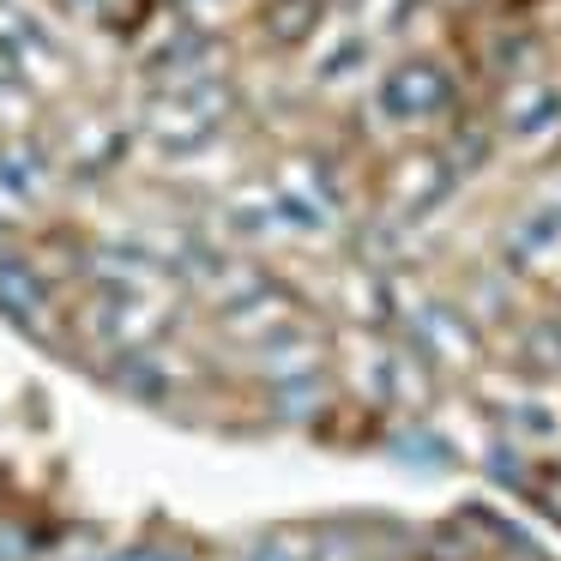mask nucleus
Listing matches in <instances>:
<instances>
[{
    "label": "nucleus",
    "mask_w": 561,
    "mask_h": 561,
    "mask_svg": "<svg viewBox=\"0 0 561 561\" xmlns=\"http://www.w3.org/2000/svg\"><path fill=\"white\" fill-rule=\"evenodd\" d=\"M537 55H543V43H537L531 31H495V43H489V67H495L501 79H531Z\"/></svg>",
    "instance_id": "nucleus-16"
},
{
    "label": "nucleus",
    "mask_w": 561,
    "mask_h": 561,
    "mask_svg": "<svg viewBox=\"0 0 561 561\" xmlns=\"http://www.w3.org/2000/svg\"><path fill=\"white\" fill-rule=\"evenodd\" d=\"M230 85H224L218 73H187V79H170V85L151 91V115H146V134L151 146L163 151V158H199V151L211 146V139L224 134V122H230Z\"/></svg>",
    "instance_id": "nucleus-1"
},
{
    "label": "nucleus",
    "mask_w": 561,
    "mask_h": 561,
    "mask_svg": "<svg viewBox=\"0 0 561 561\" xmlns=\"http://www.w3.org/2000/svg\"><path fill=\"white\" fill-rule=\"evenodd\" d=\"M453 187H459V175H453V163L440 151H411V158H399L387 170L380 199H387V211L399 224H423L428 211H440L453 199Z\"/></svg>",
    "instance_id": "nucleus-5"
},
{
    "label": "nucleus",
    "mask_w": 561,
    "mask_h": 561,
    "mask_svg": "<svg viewBox=\"0 0 561 561\" xmlns=\"http://www.w3.org/2000/svg\"><path fill=\"white\" fill-rule=\"evenodd\" d=\"M206 61H211V31H194V25H182V19H163V25L139 31V73H146L151 85L206 73Z\"/></svg>",
    "instance_id": "nucleus-7"
},
{
    "label": "nucleus",
    "mask_w": 561,
    "mask_h": 561,
    "mask_svg": "<svg viewBox=\"0 0 561 561\" xmlns=\"http://www.w3.org/2000/svg\"><path fill=\"white\" fill-rule=\"evenodd\" d=\"M242 561H308V549L290 543V537H260V543L248 549Z\"/></svg>",
    "instance_id": "nucleus-20"
},
{
    "label": "nucleus",
    "mask_w": 561,
    "mask_h": 561,
    "mask_svg": "<svg viewBox=\"0 0 561 561\" xmlns=\"http://www.w3.org/2000/svg\"><path fill=\"white\" fill-rule=\"evenodd\" d=\"M327 25V0H260V37L278 49H302Z\"/></svg>",
    "instance_id": "nucleus-11"
},
{
    "label": "nucleus",
    "mask_w": 561,
    "mask_h": 561,
    "mask_svg": "<svg viewBox=\"0 0 561 561\" xmlns=\"http://www.w3.org/2000/svg\"><path fill=\"white\" fill-rule=\"evenodd\" d=\"M411 351L423 356L428 368H465L477 356V327L465 308L453 302H423L411 314Z\"/></svg>",
    "instance_id": "nucleus-8"
},
{
    "label": "nucleus",
    "mask_w": 561,
    "mask_h": 561,
    "mask_svg": "<svg viewBox=\"0 0 561 561\" xmlns=\"http://www.w3.org/2000/svg\"><path fill=\"white\" fill-rule=\"evenodd\" d=\"M453 103H459V85H453L447 61H435V55H404L375 85V110L392 127H428L440 115H453Z\"/></svg>",
    "instance_id": "nucleus-3"
},
{
    "label": "nucleus",
    "mask_w": 561,
    "mask_h": 561,
    "mask_svg": "<svg viewBox=\"0 0 561 561\" xmlns=\"http://www.w3.org/2000/svg\"><path fill=\"white\" fill-rule=\"evenodd\" d=\"M495 146H507L525 163H549L561 151V85L543 73L531 79H507L495 115H489Z\"/></svg>",
    "instance_id": "nucleus-2"
},
{
    "label": "nucleus",
    "mask_w": 561,
    "mask_h": 561,
    "mask_svg": "<svg viewBox=\"0 0 561 561\" xmlns=\"http://www.w3.org/2000/svg\"><path fill=\"white\" fill-rule=\"evenodd\" d=\"M266 404L284 416V423H308V416H320V411H327V368L266 380Z\"/></svg>",
    "instance_id": "nucleus-13"
},
{
    "label": "nucleus",
    "mask_w": 561,
    "mask_h": 561,
    "mask_svg": "<svg viewBox=\"0 0 561 561\" xmlns=\"http://www.w3.org/2000/svg\"><path fill=\"white\" fill-rule=\"evenodd\" d=\"M440 158L453 163V175L483 170V163L495 158V134H489V122H477V115H459V122L447 127V146H440Z\"/></svg>",
    "instance_id": "nucleus-14"
},
{
    "label": "nucleus",
    "mask_w": 561,
    "mask_h": 561,
    "mask_svg": "<svg viewBox=\"0 0 561 561\" xmlns=\"http://www.w3.org/2000/svg\"><path fill=\"white\" fill-rule=\"evenodd\" d=\"M501 428H507V440L525 453L561 447V399L556 392H513V399L501 404Z\"/></svg>",
    "instance_id": "nucleus-9"
},
{
    "label": "nucleus",
    "mask_w": 561,
    "mask_h": 561,
    "mask_svg": "<svg viewBox=\"0 0 561 561\" xmlns=\"http://www.w3.org/2000/svg\"><path fill=\"white\" fill-rule=\"evenodd\" d=\"M122 158H127V134L122 127H103V122H91L85 134L73 139V151H67V163H73L79 175H110Z\"/></svg>",
    "instance_id": "nucleus-15"
},
{
    "label": "nucleus",
    "mask_w": 561,
    "mask_h": 561,
    "mask_svg": "<svg viewBox=\"0 0 561 561\" xmlns=\"http://www.w3.org/2000/svg\"><path fill=\"white\" fill-rule=\"evenodd\" d=\"M248 363L260 368V380H284V375H308V368H320V356H327V332L314 327V314H302V308H290V314H278L272 327L248 332Z\"/></svg>",
    "instance_id": "nucleus-4"
},
{
    "label": "nucleus",
    "mask_w": 561,
    "mask_h": 561,
    "mask_svg": "<svg viewBox=\"0 0 561 561\" xmlns=\"http://www.w3.org/2000/svg\"><path fill=\"white\" fill-rule=\"evenodd\" d=\"M163 7H170V19H182V25H194V31H211L230 13V0H163Z\"/></svg>",
    "instance_id": "nucleus-18"
},
{
    "label": "nucleus",
    "mask_w": 561,
    "mask_h": 561,
    "mask_svg": "<svg viewBox=\"0 0 561 561\" xmlns=\"http://www.w3.org/2000/svg\"><path fill=\"white\" fill-rule=\"evenodd\" d=\"M363 380H375V399H380V404H423V399H428V363L411 351V344H392V351H380L375 363H368Z\"/></svg>",
    "instance_id": "nucleus-10"
},
{
    "label": "nucleus",
    "mask_w": 561,
    "mask_h": 561,
    "mask_svg": "<svg viewBox=\"0 0 561 561\" xmlns=\"http://www.w3.org/2000/svg\"><path fill=\"white\" fill-rule=\"evenodd\" d=\"M0 314L31 339H49V320H55V284L43 278V266L25 248H7V242H0Z\"/></svg>",
    "instance_id": "nucleus-6"
},
{
    "label": "nucleus",
    "mask_w": 561,
    "mask_h": 561,
    "mask_svg": "<svg viewBox=\"0 0 561 561\" xmlns=\"http://www.w3.org/2000/svg\"><path fill=\"white\" fill-rule=\"evenodd\" d=\"M356 67H368V37H363V31H344V37H332V49L320 55L314 79H320V85H344Z\"/></svg>",
    "instance_id": "nucleus-17"
},
{
    "label": "nucleus",
    "mask_w": 561,
    "mask_h": 561,
    "mask_svg": "<svg viewBox=\"0 0 561 561\" xmlns=\"http://www.w3.org/2000/svg\"><path fill=\"white\" fill-rule=\"evenodd\" d=\"M175 380H182V375L170 368V356H158V344L115 356V387H122L127 399H139V404H163L175 392Z\"/></svg>",
    "instance_id": "nucleus-12"
},
{
    "label": "nucleus",
    "mask_w": 561,
    "mask_h": 561,
    "mask_svg": "<svg viewBox=\"0 0 561 561\" xmlns=\"http://www.w3.org/2000/svg\"><path fill=\"white\" fill-rule=\"evenodd\" d=\"M525 351H531V356H549L543 375H561V320H537L531 339H525Z\"/></svg>",
    "instance_id": "nucleus-19"
}]
</instances>
